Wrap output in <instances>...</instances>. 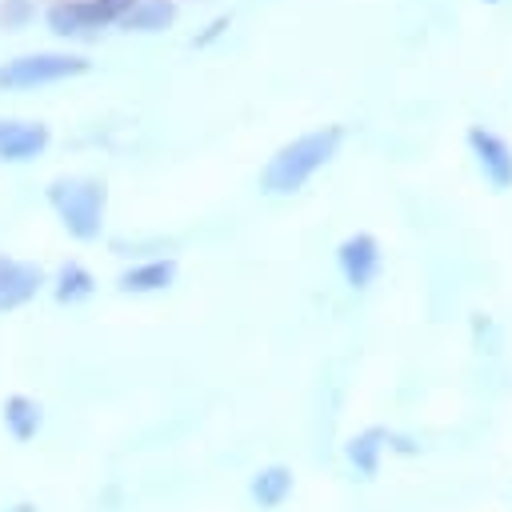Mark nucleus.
Wrapping results in <instances>:
<instances>
[{"label":"nucleus","instance_id":"f03ea898","mask_svg":"<svg viewBox=\"0 0 512 512\" xmlns=\"http://www.w3.org/2000/svg\"><path fill=\"white\" fill-rule=\"evenodd\" d=\"M44 196L56 208L68 236H76V240H96L100 236L104 204H108V188L100 180H92V176H56Z\"/></svg>","mask_w":512,"mask_h":512},{"label":"nucleus","instance_id":"423d86ee","mask_svg":"<svg viewBox=\"0 0 512 512\" xmlns=\"http://www.w3.org/2000/svg\"><path fill=\"white\" fill-rule=\"evenodd\" d=\"M336 264H340V272H344V280H348L352 288H368L372 276H376V268H380V244H376V236L356 232V236L340 240Z\"/></svg>","mask_w":512,"mask_h":512},{"label":"nucleus","instance_id":"dca6fc26","mask_svg":"<svg viewBox=\"0 0 512 512\" xmlns=\"http://www.w3.org/2000/svg\"><path fill=\"white\" fill-rule=\"evenodd\" d=\"M224 28H228V16H220V20H212V24H208V32H204V36H200L196 44H208V40H216V36H220Z\"/></svg>","mask_w":512,"mask_h":512},{"label":"nucleus","instance_id":"39448f33","mask_svg":"<svg viewBox=\"0 0 512 512\" xmlns=\"http://www.w3.org/2000/svg\"><path fill=\"white\" fill-rule=\"evenodd\" d=\"M48 284L44 268L40 264H28V260H12L0 252V312H12V308H24L28 300H36V292Z\"/></svg>","mask_w":512,"mask_h":512},{"label":"nucleus","instance_id":"f8f14e48","mask_svg":"<svg viewBox=\"0 0 512 512\" xmlns=\"http://www.w3.org/2000/svg\"><path fill=\"white\" fill-rule=\"evenodd\" d=\"M384 444H388V432H384V428H364V432H356V436L344 444V456H348V464H352L364 480H372V476L380 472V452H384Z\"/></svg>","mask_w":512,"mask_h":512},{"label":"nucleus","instance_id":"a211bd4d","mask_svg":"<svg viewBox=\"0 0 512 512\" xmlns=\"http://www.w3.org/2000/svg\"><path fill=\"white\" fill-rule=\"evenodd\" d=\"M488 4H496V0H488Z\"/></svg>","mask_w":512,"mask_h":512},{"label":"nucleus","instance_id":"f3484780","mask_svg":"<svg viewBox=\"0 0 512 512\" xmlns=\"http://www.w3.org/2000/svg\"><path fill=\"white\" fill-rule=\"evenodd\" d=\"M8 512H36V504H28V500H24V504H12Z\"/></svg>","mask_w":512,"mask_h":512},{"label":"nucleus","instance_id":"9b49d317","mask_svg":"<svg viewBox=\"0 0 512 512\" xmlns=\"http://www.w3.org/2000/svg\"><path fill=\"white\" fill-rule=\"evenodd\" d=\"M292 468H284V464H264V468H256L252 472V480H248V496H252V504L256 508H280L288 496H292Z\"/></svg>","mask_w":512,"mask_h":512},{"label":"nucleus","instance_id":"f257e3e1","mask_svg":"<svg viewBox=\"0 0 512 512\" xmlns=\"http://www.w3.org/2000/svg\"><path fill=\"white\" fill-rule=\"evenodd\" d=\"M340 136H344V132H340L336 124H328V128L304 132V136H296L292 144H284V148L268 160V168H264V176H260L264 192H276V196L300 192V188L308 184V176H312L316 168H324V164L336 156Z\"/></svg>","mask_w":512,"mask_h":512},{"label":"nucleus","instance_id":"1a4fd4ad","mask_svg":"<svg viewBox=\"0 0 512 512\" xmlns=\"http://www.w3.org/2000/svg\"><path fill=\"white\" fill-rule=\"evenodd\" d=\"M176 280V260L172 256H160V260H144V264H132L116 276V288L128 292V296H144V292H164L172 288Z\"/></svg>","mask_w":512,"mask_h":512},{"label":"nucleus","instance_id":"4468645a","mask_svg":"<svg viewBox=\"0 0 512 512\" xmlns=\"http://www.w3.org/2000/svg\"><path fill=\"white\" fill-rule=\"evenodd\" d=\"M176 20V4L172 0H136L124 16H120V24L128 28V32H160V28H168Z\"/></svg>","mask_w":512,"mask_h":512},{"label":"nucleus","instance_id":"6e6552de","mask_svg":"<svg viewBox=\"0 0 512 512\" xmlns=\"http://www.w3.org/2000/svg\"><path fill=\"white\" fill-rule=\"evenodd\" d=\"M44 120H0V160H32L48 144Z\"/></svg>","mask_w":512,"mask_h":512},{"label":"nucleus","instance_id":"9d476101","mask_svg":"<svg viewBox=\"0 0 512 512\" xmlns=\"http://www.w3.org/2000/svg\"><path fill=\"white\" fill-rule=\"evenodd\" d=\"M0 416H4L8 436H12V440H20V444H28V440L40 432V424H44V408H40V400H32V396H24V392L4 396Z\"/></svg>","mask_w":512,"mask_h":512},{"label":"nucleus","instance_id":"0eeeda50","mask_svg":"<svg viewBox=\"0 0 512 512\" xmlns=\"http://www.w3.org/2000/svg\"><path fill=\"white\" fill-rule=\"evenodd\" d=\"M468 148L476 152L480 168L488 172V180L496 188H512V148H508V140H500L488 128H468Z\"/></svg>","mask_w":512,"mask_h":512},{"label":"nucleus","instance_id":"20e7f679","mask_svg":"<svg viewBox=\"0 0 512 512\" xmlns=\"http://www.w3.org/2000/svg\"><path fill=\"white\" fill-rule=\"evenodd\" d=\"M136 0H60L48 8V28L56 36H76L84 28H96V24H112L120 20Z\"/></svg>","mask_w":512,"mask_h":512},{"label":"nucleus","instance_id":"2eb2a0df","mask_svg":"<svg viewBox=\"0 0 512 512\" xmlns=\"http://www.w3.org/2000/svg\"><path fill=\"white\" fill-rule=\"evenodd\" d=\"M32 16V0H4V24H24Z\"/></svg>","mask_w":512,"mask_h":512},{"label":"nucleus","instance_id":"ddd939ff","mask_svg":"<svg viewBox=\"0 0 512 512\" xmlns=\"http://www.w3.org/2000/svg\"><path fill=\"white\" fill-rule=\"evenodd\" d=\"M92 292H96V276H92L80 260L60 264V272H56V280H52V296H56V304H84Z\"/></svg>","mask_w":512,"mask_h":512},{"label":"nucleus","instance_id":"7ed1b4c3","mask_svg":"<svg viewBox=\"0 0 512 512\" xmlns=\"http://www.w3.org/2000/svg\"><path fill=\"white\" fill-rule=\"evenodd\" d=\"M88 60L72 56V52H28V56H12L0 64V88H36V84H52V80H68V76H84Z\"/></svg>","mask_w":512,"mask_h":512}]
</instances>
